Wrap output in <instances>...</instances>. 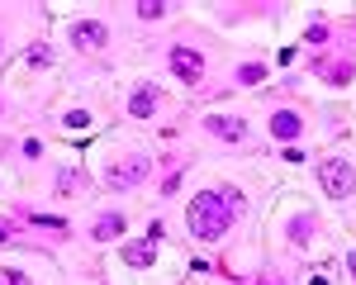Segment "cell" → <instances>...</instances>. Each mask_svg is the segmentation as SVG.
<instances>
[{
    "instance_id": "6da1fadb",
    "label": "cell",
    "mask_w": 356,
    "mask_h": 285,
    "mask_svg": "<svg viewBox=\"0 0 356 285\" xmlns=\"http://www.w3.org/2000/svg\"><path fill=\"white\" fill-rule=\"evenodd\" d=\"M237 190H204L199 200H190V233L204 238V243H214V238H224L228 233V224H233L237 214Z\"/></svg>"
},
{
    "instance_id": "7a4b0ae2",
    "label": "cell",
    "mask_w": 356,
    "mask_h": 285,
    "mask_svg": "<svg viewBox=\"0 0 356 285\" xmlns=\"http://www.w3.org/2000/svg\"><path fill=\"white\" fill-rule=\"evenodd\" d=\"M318 181H323V190H328L333 200H347L356 190V171H352V162H342V157L318 162Z\"/></svg>"
},
{
    "instance_id": "3957f363",
    "label": "cell",
    "mask_w": 356,
    "mask_h": 285,
    "mask_svg": "<svg viewBox=\"0 0 356 285\" xmlns=\"http://www.w3.org/2000/svg\"><path fill=\"white\" fill-rule=\"evenodd\" d=\"M171 72L181 81H199L204 77V57H199L195 48H171Z\"/></svg>"
},
{
    "instance_id": "277c9868",
    "label": "cell",
    "mask_w": 356,
    "mask_h": 285,
    "mask_svg": "<svg viewBox=\"0 0 356 285\" xmlns=\"http://www.w3.org/2000/svg\"><path fill=\"white\" fill-rule=\"evenodd\" d=\"M105 24L100 19H81V24H72V43L77 48H86V52H95V48H105Z\"/></svg>"
},
{
    "instance_id": "5b68a950",
    "label": "cell",
    "mask_w": 356,
    "mask_h": 285,
    "mask_svg": "<svg viewBox=\"0 0 356 285\" xmlns=\"http://www.w3.org/2000/svg\"><path fill=\"white\" fill-rule=\"evenodd\" d=\"M157 100H161V86H138V90L128 95V115H133V119H148V115L157 110Z\"/></svg>"
},
{
    "instance_id": "8992f818",
    "label": "cell",
    "mask_w": 356,
    "mask_h": 285,
    "mask_svg": "<svg viewBox=\"0 0 356 285\" xmlns=\"http://www.w3.org/2000/svg\"><path fill=\"white\" fill-rule=\"evenodd\" d=\"M204 128H209V133H219V138H228V143H237V138H247V128H242L237 119H224V115L204 119Z\"/></svg>"
},
{
    "instance_id": "52a82bcc",
    "label": "cell",
    "mask_w": 356,
    "mask_h": 285,
    "mask_svg": "<svg viewBox=\"0 0 356 285\" xmlns=\"http://www.w3.org/2000/svg\"><path fill=\"white\" fill-rule=\"evenodd\" d=\"M152 252H157V238H152V233H148V238H143V243L123 247V262H128V266H148V262H152Z\"/></svg>"
},
{
    "instance_id": "ba28073f",
    "label": "cell",
    "mask_w": 356,
    "mask_h": 285,
    "mask_svg": "<svg viewBox=\"0 0 356 285\" xmlns=\"http://www.w3.org/2000/svg\"><path fill=\"white\" fill-rule=\"evenodd\" d=\"M148 176V162H128V166H115L110 171V186H138Z\"/></svg>"
},
{
    "instance_id": "9c48e42d",
    "label": "cell",
    "mask_w": 356,
    "mask_h": 285,
    "mask_svg": "<svg viewBox=\"0 0 356 285\" xmlns=\"http://www.w3.org/2000/svg\"><path fill=\"white\" fill-rule=\"evenodd\" d=\"M271 133L285 138V143H290V138H299V115H295V110H280L276 119H271Z\"/></svg>"
},
{
    "instance_id": "30bf717a",
    "label": "cell",
    "mask_w": 356,
    "mask_h": 285,
    "mask_svg": "<svg viewBox=\"0 0 356 285\" xmlns=\"http://www.w3.org/2000/svg\"><path fill=\"white\" fill-rule=\"evenodd\" d=\"M119 233H123V219H119V214H105V219L95 224V233H90V238H119Z\"/></svg>"
},
{
    "instance_id": "8fae6325",
    "label": "cell",
    "mask_w": 356,
    "mask_h": 285,
    "mask_svg": "<svg viewBox=\"0 0 356 285\" xmlns=\"http://www.w3.org/2000/svg\"><path fill=\"white\" fill-rule=\"evenodd\" d=\"M0 285H29V276L14 271V266H5V271H0Z\"/></svg>"
},
{
    "instance_id": "7c38bea8",
    "label": "cell",
    "mask_w": 356,
    "mask_h": 285,
    "mask_svg": "<svg viewBox=\"0 0 356 285\" xmlns=\"http://www.w3.org/2000/svg\"><path fill=\"white\" fill-rule=\"evenodd\" d=\"M161 10H166V5H161V0H143V5H138V14H143V19H157Z\"/></svg>"
},
{
    "instance_id": "4fadbf2b",
    "label": "cell",
    "mask_w": 356,
    "mask_h": 285,
    "mask_svg": "<svg viewBox=\"0 0 356 285\" xmlns=\"http://www.w3.org/2000/svg\"><path fill=\"white\" fill-rule=\"evenodd\" d=\"M29 62H34V67H48V62H52V52H48V48H43V43H39V48L29 52Z\"/></svg>"
},
{
    "instance_id": "5bb4252c",
    "label": "cell",
    "mask_w": 356,
    "mask_h": 285,
    "mask_svg": "<svg viewBox=\"0 0 356 285\" xmlns=\"http://www.w3.org/2000/svg\"><path fill=\"white\" fill-rule=\"evenodd\" d=\"M257 285H285V281H257Z\"/></svg>"
},
{
    "instance_id": "9a60e30c",
    "label": "cell",
    "mask_w": 356,
    "mask_h": 285,
    "mask_svg": "<svg viewBox=\"0 0 356 285\" xmlns=\"http://www.w3.org/2000/svg\"><path fill=\"white\" fill-rule=\"evenodd\" d=\"M0 243H5V228H0Z\"/></svg>"
}]
</instances>
